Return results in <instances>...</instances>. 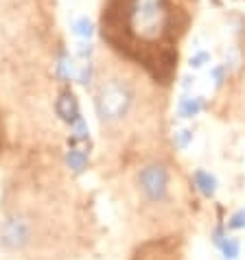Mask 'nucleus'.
Returning <instances> with one entry per match:
<instances>
[{"mask_svg":"<svg viewBox=\"0 0 245 260\" xmlns=\"http://www.w3.org/2000/svg\"><path fill=\"white\" fill-rule=\"evenodd\" d=\"M31 241V225H28L26 219H9L3 228V243L7 247H13V249H20Z\"/></svg>","mask_w":245,"mask_h":260,"instance_id":"obj_4","label":"nucleus"},{"mask_svg":"<svg viewBox=\"0 0 245 260\" xmlns=\"http://www.w3.org/2000/svg\"><path fill=\"white\" fill-rule=\"evenodd\" d=\"M66 160H68V166L75 173H81L85 169V164H88V155H85L81 149H70L68 155H66Z\"/></svg>","mask_w":245,"mask_h":260,"instance_id":"obj_9","label":"nucleus"},{"mask_svg":"<svg viewBox=\"0 0 245 260\" xmlns=\"http://www.w3.org/2000/svg\"><path fill=\"white\" fill-rule=\"evenodd\" d=\"M208 61H210V55L201 50V53H195L191 57V68H201V66H206Z\"/></svg>","mask_w":245,"mask_h":260,"instance_id":"obj_13","label":"nucleus"},{"mask_svg":"<svg viewBox=\"0 0 245 260\" xmlns=\"http://www.w3.org/2000/svg\"><path fill=\"white\" fill-rule=\"evenodd\" d=\"M173 140H175V144L179 149H186V147H189V142L193 140V132H189V129H182V132H177L175 136H173Z\"/></svg>","mask_w":245,"mask_h":260,"instance_id":"obj_11","label":"nucleus"},{"mask_svg":"<svg viewBox=\"0 0 245 260\" xmlns=\"http://www.w3.org/2000/svg\"><path fill=\"white\" fill-rule=\"evenodd\" d=\"M129 28L140 40H156L167 22L164 0H132L127 11Z\"/></svg>","mask_w":245,"mask_h":260,"instance_id":"obj_2","label":"nucleus"},{"mask_svg":"<svg viewBox=\"0 0 245 260\" xmlns=\"http://www.w3.org/2000/svg\"><path fill=\"white\" fill-rule=\"evenodd\" d=\"M212 241H215V245H217V247L221 249L223 260H236V258H239V251H241L239 241L230 238L221 228H217V230L212 232Z\"/></svg>","mask_w":245,"mask_h":260,"instance_id":"obj_6","label":"nucleus"},{"mask_svg":"<svg viewBox=\"0 0 245 260\" xmlns=\"http://www.w3.org/2000/svg\"><path fill=\"white\" fill-rule=\"evenodd\" d=\"M57 114L70 122V125H75L77 120H81V112H79V103H77V99L73 92H62L59 99H57Z\"/></svg>","mask_w":245,"mask_h":260,"instance_id":"obj_5","label":"nucleus"},{"mask_svg":"<svg viewBox=\"0 0 245 260\" xmlns=\"http://www.w3.org/2000/svg\"><path fill=\"white\" fill-rule=\"evenodd\" d=\"M193 182H195V186L199 188V192L204 194V197H212V194L217 192V179H215V175H210V173H206L201 169L195 171Z\"/></svg>","mask_w":245,"mask_h":260,"instance_id":"obj_7","label":"nucleus"},{"mask_svg":"<svg viewBox=\"0 0 245 260\" xmlns=\"http://www.w3.org/2000/svg\"><path fill=\"white\" fill-rule=\"evenodd\" d=\"M140 188L142 192L147 194L151 201H162L167 197V186H169V175H167V169L160 164H151L145 166L140 171Z\"/></svg>","mask_w":245,"mask_h":260,"instance_id":"obj_3","label":"nucleus"},{"mask_svg":"<svg viewBox=\"0 0 245 260\" xmlns=\"http://www.w3.org/2000/svg\"><path fill=\"white\" fill-rule=\"evenodd\" d=\"M204 110V101L201 96H184L179 99V105H177V114L182 118H193Z\"/></svg>","mask_w":245,"mask_h":260,"instance_id":"obj_8","label":"nucleus"},{"mask_svg":"<svg viewBox=\"0 0 245 260\" xmlns=\"http://www.w3.org/2000/svg\"><path fill=\"white\" fill-rule=\"evenodd\" d=\"M228 225L232 228V230H243V228H245V210H239V212H234L232 216H230Z\"/></svg>","mask_w":245,"mask_h":260,"instance_id":"obj_12","label":"nucleus"},{"mask_svg":"<svg viewBox=\"0 0 245 260\" xmlns=\"http://www.w3.org/2000/svg\"><path fill=\"white\" fill-rule=\"evenodd\" d=\"M210 75H212V79H215V83H217V85L223 81V68H221V66H219V68H215Z\"/></svg>","mask_w":245,"mask_h":260,"instance_id":"obj_14","label":"nucleus"},{"mask_svg":"<svg viewBox=\"0 0 245 260\" xmlns=\"http://www.w3.org/2000/svg\"><path fill=\"white\" fill-rule=\"evenodd\" d=\"M92 31H95V28H92V22H90L88 18H79V20H75L73 33L77 35V38H85V40H88L90 35H92Z\"/></svg>","mask_w":245,"mask_h":260,"instance_id":"obj_10","label":"nucleus"},{"mask_svg":"<svg viewBox=\"0 0 245 260\" xmlns=\"http://www.w3.org/2000/svg\"><path fill=\"white\" fill-rule=\"evenodd\" d=\"M132 101H134V92L125 81L107 79V81L99 83L95 94V107L99 118L103 122H116L122 116H127Z\"/></svg>","mask_w":245,"mask_h":260,"instance_id":"obj_1","label":"nucleus"}]
</instances>
